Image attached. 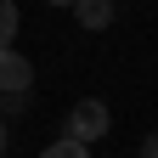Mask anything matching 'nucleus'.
I'll list each match as a JSON object with an SVG mask.
<instances>
[{
  "instance_id": "7",
  "label": "nucleus",
  "mask_w": 158,
  "mask_h": 158,
  "mask_svg": "<svg viewBox=\"0 0 158 158\" xmlns=\"http://www.w3.org/2000/svg\"><path fill=\"white\" fill-rule=\"evenodd\" d=\"M0 158H6V118H0Z\"/></svg>"
},
{
  "instance_id": "5",
  "label": "nucleus",
  "mask_w": 158,
  "mask_h": 158,
  "mask_svg": "<svg viewBox=\"0 0 158 158\" xmlns=\"http://www.w3.org/2000/svg\"><path fill=\"white\" fill-rule=\"evenodd\" d=\"M11 40H17V6H11V0H0V51H6Z\"/></svg>"
},
{
  "instance_id": "3",
  "label": "nucleus",
  "mask_w": 158,
  "mask_h": 158,
  "mask_svg": "<svg viewBox=\"0 0 158 158\" xmlns=\"http://www.w3.org/2000/svg\"><path fill=\"white\" fill-rule=\"evenodd\" d=\"M73 11H79V28H90V34H102L113 23V0H73Z\"/></svg>"
},
{
  "instance_id": "4",
  "label": "nucleus",
  "mask_w": 158,
  "mask_h": 158,
  "mask_svg": "<svg viewBox=\"0 0 158 158\" xmlns=\"http://www.w3.org/2000/svg\"><path fill=\"white\" fill-rule=\"evenodd\" d=\"M40 158H90V147H85V141H73V135H62V141H51Z\"/></svg>"
},
{
  "instance_id": "2",
  "label": "nucleus",
  "mask_w": 158,
  "mask_h": 158,
  "mask_svg": "<svg viewBox=\"0 0 158 158\" xmlns=\"http://www.w3.org/2000/svg\"><path fill=\"white\" fill-rule=\"evenodd\" d=\"M28 85H34V62L17 45H6L0 51V96H28Z\"/></svg>"
},
{
  "instance_id": "8",
  "label": "nucleus",
  "mask_w": 158,
  "mask_h": 158,
  "mask_svg": "<svg viewBox=\"0 0 158 158\" xmlns=\"http://www.w3.org/2000/svg\"><path fill=\"white\" fill-rule=\"evenodd\" d=\"M51 6H73V0H51Z\"/></svg>"
},
{
  "instance_id": "1",
  "label": "nucleus",
  "mask_w": 158,
  "mask_h": 158,
  "mask_svg": "<svg viewBox=\"0 0 158 158\" xmlns=\"http://www.w3.org/2000/svg\"><path fill=\"white\" fill-rule=\"evenodd\" d=\"M107 124H113V118H107V102H96V96H85V102L68 107V135H73V141H85V147L102 141Z\"/></svg>"
},
{
  "instance_id": "6",
  "label": "nucleus",
  "mask_w": 158,
  "mask_h": 158,
  "mask_svg": "<svg viewBox=\"0 0 158 158\" xmlns=\"http://www.w3.org/2000/svg\"><path fill=\"white\" fill-rule=\"evenodd\" d=\"M141 158H158V130H152L147 141H141Z\"/></svg>"
}]
</instances>
